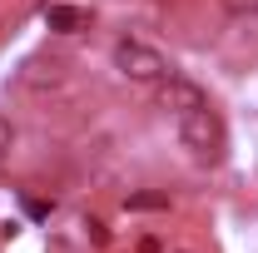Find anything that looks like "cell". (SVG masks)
<instances>
[{
    "label": "cell",
    "mask_w": 258,
    "mask_h": 253,
    "mask_svg": "<svg viewBox=\"0 0 258 253\" xmlns=\"http://www.w3.org/2000/svg\"><path fill=\"white\" fill-rule=\"evenodd\" d=\"M109 60H114V70L124 75L129 85H164L174 75V65L164 60L149 40H139V35H119L109 45Z\"/></svg>",
    "instance_id": "6da1fadb"
},
{
    "label": "cell",
    "mask_w": 258,
    "mask_h": 253,
    "mask_svg": "<svg viewBox=\"0 0 258 253\" xmlns=\"http://www.w3.org/2000/svg\"><path fill=\"white\" fill-rule=\"evenodd\" d=\"M174 129H179V144L194 159H209L214 164V159L224 154V119L214 114V104H199V109L174 114Z\"/></svg>",
    "instance_id": "7a4b0ae2"
},
{
    "label": "cell",
    "mask_w": 258,
    "mask_h": 253,
    "mask_svg": "<svg viewBox=\"0 0 258 253\" xmlns=\"http://www.w3.org/2000/svg\"><path fill=\"white\" fill-rule=\"evenodd\" d=\"M159 104L169 109V114H184V109H199V104H209V95L194 85V80H184V75H169L159 85Z\"/></svg>",
    "instance_id": "3957f363"
},
{
    "label": "cell",
    "mask_w": 258,
    "mask_h": 253,
    "mask_svg": "<svg viewBox=\"0 0 258 253\" xmlns=\"http://www.w3.org/2000/svg\"><path fill=\"white\" fill-rule=\"evenodd\" d=\"M20 85L35 90V95H40V90H60L64 85V65L60 60H30L25 70H20Z\"/></svg>",
    "instance_id": "277c9868"
},
{
    "label": "cell",
    "mask_w": 258,
    "mask_h": 253,
    "mask_svg": "<svg viewBox=\"0 0 258 253\" xmlns=\"http://www.w3.org/2000/svg\"><path fill=\"white\" fill-rule=\"evenodd\" d=\"M45 25H50V30H60V35H75V30H85V25H90V15H85L80 5H50V10H45Z\"/></svg>",
    "instance_id": "5b68a950"
},
{
    "label": "cell",
    "mask_w": 258,
    "mask_h": 253,
    "mask_svg": "<svg viewBox=\"0 0 258 253\" xmlns=\"http://www.w3.org/2000/svg\"><path fill=\"white\" fill-rule=\"evenodd\" d=\"M233 20H248V15H258V0H219Z\"/></svg>",
    "instance_id": "8992f818"
},
{
    "label": "cell",
    "mask_w": 258,
    "mask_h": 253,
    "mask_svg": "<svg viewBox=\"0 0 258 253\" xmlns=\"http://www.w3.org/2000/svg\"><path fill=\"white\" fill-rule=\"evenodd\" d=\"M10 144H15V124H10V119L0 114V159L10 154Z\"/></svg>",
    "instance_id": "52a82bcc"
}]
</instances>
